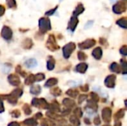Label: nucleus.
Masks as SVG:
<instances>
[{
    "label": "nucleus",
    "instance_id": "obj_49",
    "mask_svg": "<svg viewBox=\"0 0 127 126\" xmlns=\"http://www.w3.org/2000/svg\"><path fill=\"white\" fill-rule=\"evenodd\" d=\"M4 111V107L3 104V100L0 97V113H3Z\"/></svg>",
    "mask_w": 127,
    "mask_h": 126
},
{
    "label": "nucleus",
    "instance_id": "obj_10",
    "mask_svg": "<svg viewBox=\"0 0 127 126\" xmlns=\"http://www.w3.org/2000/svg\"><path fill=\"white\" fill-rule=\"evenodd\" d=\"M12 35H13V33H12V30H10V27H8L7 26H4L2 28V30H1V36L4 39H7V40L10 39L12 38Z\"/></svg>",
    "mask_w": 127,
    "mask_h": 126
},
{
    "label": "nucleus",
    "instance_id": "obj_5",
    "mask_svg": "<svg viewBox=\"0 0 127 126\" xmlns=\"http://www.w3.org/2000/svg\"><path fill=\"white\" fill-rule=\"evenodd\" d=\"M46 45H47L48 48L49 50H51V51H54V50H57L59 48V46L57 45V44L56 42L55 37L53 35L49 36V38H48V40L47 42Z\"/></svg>",
    "mask_w": 127,
    "mask_h": 126
},
{
    "label": "nucleus",
    "instance_id": "obj_46",
    "mask_svg": "<svg viewBox=\"0 0 127 126\" xmlns=\"http://www.w3.org/2000/svg\"><path fill=\"white\" fill-rule=\"evenodd\" d=\"M121 54H123L124 56H126L127 54V45H124V46H123L122 48H121Z\"/></svg>",
    "mask_w": 127,
    "mask_h": 126
},
{
    "label": "nucleus",
    "instance_id": "obj_43",
    "mask_svg": "<svg viewBox=\"0 0 127 126\" xmlns=\"http://www.w3.org/2000/svg\"><path fill=\"white\" fill-rule=\"evenodd\" d=\"M78 58H79L80 60L83 61V60H85V59L87 58V56H86V55L84 53H83V52H79V53H78Z\"/></svg>",
    "mask_w": 127,
    "mask_h": 126
},
{
    "label": "nucleus",
    "instance_id": "obj_48",
    "mask_svg": "<svg viewBox=\"0 0 127 126\" xmlns=\"http://www.w3.org/2000/svg\"><path fill=\"white\" fill-rule=\"evenodd\" d=\"M7 4L10 7H13L16 5L15 0H7Z\"/></svg>",
    "mask_w": 127,
    "mask_h": 126
},
{
    "label": "nucleus",
    "instance_id": "obj_17",
    "mask_svg": "<svg viewBox=\"0 0 127 126\" xmlns=\"http://www.w3.org/2000/svg\"><path fill=\"white\" fill-rule=\"evenodd\" d=\"M3 97H4L9 103H10V104H12V105H16V104L17 103V102H18V99L16 98L15 97L12 96L10 94L9 95H4V96H3Z\"/></svg>",
    "mask_w": 127,
    "mask_h": 126
},
{
    "label": "nucleus",
    "instance_id": "obj_40",
    "mask_svg": "<svg viewBox=\"0 0 127 126\" xmlns=\"http://www.w3.org/2000/svg\"><path fill=\"white\" fill-rule=\"evenodd\" d=\"M86 99H87V95H85V94L80 95V97L78 98V104L79 105H81Z\"/></svg>",
    "mask_w": 127,
    "mask_h": 126
},
{
    "label": "nucleus",
    "instance_id": "obj_31",
    "mask_svg": "<svg viewBox=\"0 0 127 126\" xmlns=\"http://www.w3.org/2000/svg\"><path fill=\"white\" fill-rule=\"evenodd\" d=\"M35 82H36V81H35V76H34V75L31 74V75H29V76L25 79V85H29L33 84V83Z\"/></svg>",
    "mask_w": 127,
    "mask_h": 126
},
{
    "label": "nucleus",
    "instance_id": "obj_32",
    "mask_svg": "<svg viewBox=\"0 0 127 126\" xmlns=\"http://www.w3.org/2000/svg\"><path fill=\"white\" fill-rule=\"evenodd\" d=\"M51 94L54 97H59V96H60L62 94V91L60 90V88L55 87V88H52L51 90Z\"/></svg>",
    "mask_w": 127,
    "mask_h": 126
},
{
    "label": "nucleus",
    "instance_id": "obj_23",
    "mask_svg": "<svg viewBox=\"0 0 127 126\" xmlns=\"http://www.w3.org/2000/svg\"><path fill=\"white\" fill-rule=\"evenodd\" d=\"M31 93L33 95H39L41 93V87L38 85H33L31 88Z\"/></svg>",
    "mask_w": 127,
    "mask_h": 126
},
{
    "label": "nucleus",
    "instance_id": "obj_3",
    "mask_svg": "<svg viewBox=\"0 0 127 126\" xmlns=\"http://www.w3.org/2000/svg\"><path fill=\"white\" fill-rule=\"evenodd\" d=\"M75 44L73 43V42H70L68 44H67L65 46H64L63 50V55H64V57L65 59H68L69 58V56H71V53L75 49Z\"/></svg>",
    "mask_w": 127,
    "mask_h": 126
},
{
    "label": "nucleus",
    "instance_id": "obj_29",
    "mask_svg": "<svg viewBox=\"0 0 127 126\" xmlns=\"http://www.w3.org/2000/svg\"><path fill=\"white\" fill-rule=\"evenodd\" d=\"M22 94H23V91H22V90L20 89V88H16V89L13 90V91L10 93V94H11L12 96L15 97L17 98V99H19V97H21L22 95Z\"/></svg>",
    "mask_w": 127,
    "mask_h": 126
},
{
    "label": "nucleus",
    "instance_id": "obj_25",
    "mask_svg": "<svg viewBox=\"0 0 127 126\" xmlns=\"http://www.w3.org/2000/svg\"><path fill=\"white\" fill-rule=\"evenodd\" d=\"M83 11H84L83 5L82 4H80L76 7V9L74 10V11L73 12V16H77L78 15H80V13H82Z\"/></svg>",
    "mask_w": 127,
    "mask_h": 126
},
{
    "label": "nucleus",
    "instance_id": "obj_21",
    "mask_svg": "<svg viewBox=\"0 0 127 126\" xmlns=\"http://www.w3.org/2000/svg\"><path fill=\"white\" fill-rule=\"evenodd\" d=\"M58 82V80L56 79V78H51L49 79L45 84V87L46 88H51V87H53L55 85H57Z\"/></svg>",
    "mask_w": 127,
    "mask_h": 126
},
{
    "label": "nucleus",
    "instance_id": "obj_27",
    "mask_svg": "<svg viewBox=\"0 0 127 126\" xmlns=\"http://www.w3.org/2000/svg\"><path fill=\"white\" fill-rule=\"evenodd\" d=\"M41 126H56V124L52 120L44 119L41 122Z\"/></svg>",
    "mask_w": 127,
    "mask_h": 126
},
{
    "label": "nucleus",
    "instance_id": "obj_11",
    "mask_svg": "<svg viewBox=\"0 0 127 126\" xmlns=\"http://www.w3.org/2000/svg\"><path fill=\"white\" fill-rule=\"evenodd\" d=\"M48 109L50 111H52V112H54V113H57V114L61 111L60 106V105L58 104V102L57 101H53L52 103L49 104V106H48Z\"/></svg>",
    "mask_w": 127,
    "mask_h": 126
},
{
    "label": "nucleus",
    "instance_id": "obj_28",
    "mask_svg": "<svg viewBox=\"0 0 127 126\" xmlns=\"http://www.w3.org/2000/svg\"><path fill=\"white\" fill-rule=\"evenodd\" d=\"M66 94L72 98H76L79 94V91L77 89H69L66 91Z\"/></svg>",
    "mask_w": 127,
    "mask_h": 126
},
{
    "label": "nucleus",
    "instance_id": "obj_55",
    "mask_svg": "<svg viewBox=\"0 0 127 126\" xmlns=\"http://www.w3.org/2000/svg\"><path fill=\"white\" fill-rule=\"evenodd\" d=\"M57 126H67L65 125V123H60Z\"/></svg>",
    "mask_w": 127,
    "mask_h": 126
},
{
    "label": "nucleus",
    "instance_id": "obj_15",
    "mask_svg": "<svg viewBox=\"0 0 127 126\" xmlns=\"http://www.w3.org/2000/svg\"><path fill=\"white\" fill-rule=\"evenodd\" d=\"M86 108H89L90 110L93 111L94 112H96L97 111V108H98V106H97V104L96 102L93 101L92 100H89L87 101V106Z\"/></svg>",
    "mask_w": 127,
    "mask_h": 126
},
{
    "label": "nucleus",
    "instance_id": "obj_51",
    "mask_svg": "<svg viewBox=\"0 0 127 126\" xmlns=\"http://www.w3.org/2000/svg\"><path fill=\"white\" fill-rule=\"evenodd\" d=\"M7 126H20V124L17 122H11L7 125Z\"/></svg>",
    "mask_w": 127,
    "mask_h": 126
},
{
    "label": "nucleus",
    "instance_id": "obj_45",
    "mask_svg": "<svg viewBox=\"0 0 127 126\" xmlns=\"http://www.w3.org/2000/svg\"><path fill=\"white\" fill-rule=\"evenodd\" d=\"M16 72H18V73H19L22 76H23V77H25V74H25V71H23L22 70V68H20V66H18V67L16 68Z\"/></svg>",
    "mask_w": 127,
    "mask_h": 126
},
{
    "label": "nucleus",
    "instance_id": "obj_13",
    "mask_svg": "<svg viewBox=\"0 0 127 126\" xmlns=\"http://www.w3.org/2000/svg\"><path fill=\"white\" fill-rule=\"evenodd\" d=\"M63 104L65 108H70V109L76 106V102H74V100L71 99H68V98H65L63 101Z\"/></svg>",
    "mask_w": 127,
    "mask_h": 126
},
{
    "label": "nucleus",
    "instance_id": "obj_50",
    "mask_svg": "<svg viewBox=\"0 0 127 126\" xmlns=\"http://www.w3.org/2000/svg\"><path fill=\"white\" fill-rule=\"evenodd\" d=\"M42 117H43V115H42V114L41 112H38V113H36V114L34 115V118H35V119H38V120L41 119Z\"/></svg>",
    "mask_w": 127,
    "mask_h": 126
},
{
    "label": "nucleus",
    "instance_id": "obj_47",
    "mask_svg": "<svg viewBox=\"0 0 127 126\" xmlns=\"http://www.w3.org/2000/svg\"><path fill=\"white\" fill-rule=\"evenodd\" d=\"M80 90L82 91H83V92H87L89 90V87L88 85H84L80 87Z\"/></svg>",
    "mask_w": 127,
    "mask_h": 126
},
{
    "label": "nucleus",
    "instance_id": "obj_34",
    "mask_svg": "<svg viewBox=\"0 0 127 126\" xmlns=\"http://www.w3.org/2000/svg\"><path fill=\"white\" fill-rule=\"evenodd\" d=\"M73 112H74V115L76 116V117H78V118H81V117H83V111H82L81 108H80V107L76 108L74 110Z\"/></svg>",
    "mask_w": 127,
    "mask_h": 126
},
{
    "label": "nucleus",
    "instance_id": "obj_18",
    "mask_svg": "<svg viewBox=\"0 0 127 126\" xmlns=\"http://www.w3.org/2000/svg\"><path fill=\"white\" fill-rule=\"evenodd\" d=\"M23 124L28 126H36L38 125V123L35 118H28L25 120H24Z\"/></svg>",
    "mask_w": 127,
    "mask_h": 126
},
{
    "label": "nucleus",
    "instance_id": "obj_4",
    "mask_svg": "<svg viewBox=\"0 0 127 126\" xmlns=\"http://www.w3.org/2000/svg\"><path fill=\"white\" fill-rule=\"evenodd\" d=\"M101 115L103 120L106 123H109L112 120V109L109 107L104 108L102 110Z\"/></svg>",
    "mask_w": 127,
    "mask_h": 126
},
{
    "label": "nucleus",
    "instance_id": "obj_54",
    "mask_svg": "<svg viewBox=\"0 0 127 126\" xmlns=\"http://www.w3.org/2000/svg\"><path fill=\"white\" fill-rule=\"evenodd\" d=\"M84 123H85V124L89 125H89H91V123H91V120H90L89 118H86H86H84Z\"/></svg>",
    "mask_w": 127,
    "mask_h": 126
},
{
    "label": "nucleus",
    "instance_id": "obj_19",
    "mask_svg": "<svg viewBox=\"0 0 127 126\" xmlns=\"http://www.w3.org/2000/svg\"><path fill=\"white\" fill-rule=\"evenodd\" d=\"M88 68V65L86 63H80L76 67V71L79 73L84 74Z\"/></svg>",
    "mask_w": 127,
    "mask_h": 126
},
{
    "label": "nucleus",
    "instance_id": "obj_22",
    "mask_svg": "<svg viewBox=\"0 0 127 126\" xmlns=\"http://www.w3.org/2000/svg\"><path fill=\"white\" fill-rule=\"evenodd\" d=\"M69 121H70V123L72 124V126H80V121L79 118H78V117H76V116H74V115H72V116H71V117H70V118H69Z\"/></svg>",
    "mask_w": 127,
    "mask_h": 126
},
{
    "label": "nucleus",
    "instance_id": "obj_1",
    "mask_svg": "<svg viewBox=\"0 0 127 126\" xmlns=\"http://www.w3.org/2000/svg\"><path fill=\"white\" fill-rule=\"evenodd\" d=\"M31 105L33 107L42 109H48L49 106V103L44 98H33L31 101Z\"/></svg>",
    "mask_w": 127,
    "mask_h": 126
},
{
    "label": "nucleus",
    "instance_id": "obj_36",
    "mask_svg": "<svg viewBox=\"0 0 127 126\" xmlns=\"http://www.w3.org/2000/svg\"><path fill=\"white\" fill-rule=\"evenodd\" d=\"M23 47L26 49H29L32 45H33V43H32V41L30 39H25L24 42H23Z\"/></svg>",
    "mask_w": 127,
    "mask_h": 126
},
{
    "label": "nucleus",
    "instance_id": "obj_35",
    "mask_svg": "<svg viewBox=\"0 0 127 126\" xmlns=\"http://www.w3.org/2000/svg\"><path fill=\"white\" fill-rule=\"evenodd\" d=\"M117 24L119 26H121V27H122L124 28H127V18L124 17V18H122V19H119L118 21H117Z\"/></svg>",
    "mask_w": 127,
    "mask_h": 126
},
{
    "label": "nucleus",
    "instance_id": "obj_30",
    "mask_svg": "<svg viewBox=\"0 0 127 126\" xmlns=\"http://www.w3.org/2000/svg\"><path fill=\"white\" fill-rule=\"evenodd\" d=\"M25 65H26L28 68H34V67L36 65L37 62H36V61L35 59H28V60L25 62Z\"/></svg>",
    "mask_w": 127,
    "mask_h": 126
},
{
    "label": "nucleus",
    "instance_id": "obj_33",
    "mask_svg": "<svg viewBox=\"0 0 127 126\" xmlns=\"http://www.w3.org/2000/svg\"><path fill=\"white\" fill-rule=\"evenodd\" d=\"M22 110H23L25 114V115H28H28H31V113H32V110H31V107L29 106V105H28V104H25V105H23Z\"/></svg>",
    "mask_w": 127,
    "mask_h": 126
},
{
    "label": "nucleus",
    "instance_id": "obj_39",
    "mask_svg": "<svg viewBox=\"0 0 127 126\" xmlns=\"http://www.w3.org/2000/svg\"><path fill=\"white\" fill-rule=\"evenodd\" d=\"M90 96H91V100H92L93 101H95L96 102H97L99 101V97H98V95L96 93L92 92L90 94Z\"/></svg>",
    "mask_w": 127,
    "mask_h": 126
},
{
    "label": "nucleus",
    "instance_id": "obj_26",
    "mask_svg": "<svg viewBox=\"0 0 127 126\" xmlns=\"http://www.w3.org/2000/svg\"><path fill=\"white\" fill-rule=\"evenodd\" d=\"M110 70L112 71L118 73V74H119V73H121L122 71H121V67L117 63H112L111 65V66H110Z\"/></svg>",
    "mask_w": 127,
    "mask_h": 126
},
{
    "label": "nucleus",
    "instance_id": "obj_12",
    "mask_svg": "<svg viewBox=\"0 0 127 126\" xmlns=\"http://www.w3.org/2000/svg\"><path fill=\"white\" fill-rule=\"evenodd\" d=\"M78 22H79V21H78L77 16H73L71 17V19L69 23H68V28L71 31H74V30H75V28H76V27H77V25Z\"/></svg>",
    "mask_w": 127,
    "mask_h": 126
},
{
    "label": "nucleus",
    "instance_id": "obj_57",
    "mask_svg": "<svg viewBox=\"0 0 127 126\" xmlns=\"http://www.w3.org/2000/svg\"><path fill=\"white\" fill-rule=\"evenodd\" d=\"M68 126H71V125H68Z\"/></svg>",
    "mask_w": 127,
    "mask_h": 126
},
{
    "label": "nucleus",
    "instance_id": "obj_16",
    "mask_svg": "<svg viewBox=\"0 0 127 126\" xmlns=\"http://www.w3.org/2000/svg\"><path fill=\"white\" fill-rule=\"evenodd\" d=\"M124 116H125V109H120L115 114L114 120H115V122L116 121H119L120 120H121L122 118H124Z\"/></svg>",
    "mask_w": 127,
    "mask_h": 126
},
{
    "label": "nucleus",
    "instance_id": "obj_8",
    "mask_svg": "<svg viewBox=\"0 0 127 126\" xmlns=\"http://www.w3.org/2000/svg\"><path fill=\"white\" fill-rule=\"evenodd\" d=\"M96 42L95 39H87L80 44H79V48L80 49H89L95 45Z\"/></svg>",
    "mask_w": 127,
    "mask_h": 126
},
{
    "label": "nucleus",
    "instance_id": "obj_14",
    "mask_svg": "<svg viewBox=\"0 0 127 126\" xmlns=\"http://www.w3.org/2000/svg\"><path fill=\"white\" fill-rule=\"evenodd\" d=\"M45 115L50 119V120H56V121H59L61 118H62V116H60L58 115L57 113H54V112H52V111H47Z\"/></svg>",
    "mask_w": 127,
    "mask_h": 126
},
{
    "label": "nucleus",
    "instance_id": "obj_52",
    "mask_svg": "<svg viewBox=\"0 0 127 126\" xmlns=\"http://www.w3.org/2000/svg\"><path fill=\"white\" fill-rule=\"evenodd\" d=\"M4 11H5V9H4V7L3 6L0 5V16H2V15L4 14Z\"/></svg>",
    "mask_w": 127,
    "mask_h": 126
},
{
    "label": "nucleus",
    "instance_id": "obj_41",
    "mask_svg": "<svg viewBox=\"0 0 127 126\" xmlns=\"http://www.w3.org/2000/svg\"><path fill=\"white\" fill-rule=\"evenodd\" d=\"M121 71H123L124 74H127V62L124 61V59H122V63H121Z\"/></svg>",
    "mask_w": 127,
    "mask_h": 126
},
{
    "label": "nucleus",
    "instance_id": "obj_20",
    "mask_svg": "<svg viewBox=\"0 0 127 126\" xmlns=\"http://www.w3.org/2000/svg\"><path fill=\"white\" fill-rule=\"evenodd\" d=\"M92 55L96 59H100L102 57V49L100 48H95L92 52Z\"/></svg>",
    "mask_w": 127,
    "mask_h": 126
},
{
    "label": "nucleus",
    "instance_id": "obj_44",
    "mask_svg": "<svg viewBox=\"0 0 127 126\" xmlns=\"http://www.w3.org/2000/svg\"><path fill=\"white\" fill-rule=\"evenodd\" d=\"M93 123H94V124H95V126H99V125H100L101 120H100V117H98V116L95 117V119H94V120H93Z\"/></svg>",
    "mask_w": 127,
    "mask_h": 126
},
{
    "label": "nucleus",
    "instance_id": "obj_2",
    "mask_svg": "<svg viewBox=\"0 0 127 126\" xmlns=\"http://www.w3.org/2000/svg\"><path fill=\"white\" fill-rule=\"evenodd\" d=\"M39 30L42 33H45L46 31L51 30V22L47 18H42L39 22Z\"/></svg>",
    "mask_w": 127,
    "mask_h": 126
},
{
    "label": "nucleus",
    "instance_id": "obj_38",
    "mask_svg": "<svg viewBox=\"0 0 127 126\" xmlns=\"http://www.w3.org/2000/svg\"><path fill=\"white\" fill-rule=\"evenodd\" d=\"M34 76H35L36 82H40L45 79V75L43 74H37L34 75Z\"/></svg>",
    "mask_w": 127,
    "mask_h": 126
},
{
    "label": "nucleus",
    "instance_id": "obj_9",
    "mask_svg": "<svg viewBox=\"0 0 127 126\" xmlns=\"http://www.w3.org/2000/svg\"><path fill=\"white\" fill-rule=\"evenodd\" d=\"M7 80H8L9 83L10 85H13V86H18L21 83L19 77L17 75H16V74H10V75H9L8 77H7Z\"/></svg>",
    "mask_w": 127,
    "mask_h": 126
},
{
    "label": "nucleus",
    "instance_id": "obj_7",
    "mask_svg": "<svg viewBox=\"0 0 127 126\" xmlns=\"http://www.w3.org/2000/svg\"><path fill=\"white\" fill-rule=\"evenodd\" d=\"M115 80H116V76L115 75L113 74L109 75L105 79V85L107 88H113L115 86Z\"/></svg>",
    "mask_w": 127,
    "mask_h": 126
},
{
    "label": "nucleus",
    "instance_id": "obj_6",
    "mask_svg": "<svg viewBox=\"0 0 127 126\" xmlns=\"http://www.w3.org/2000/svg\"><path fill=\"white\" fill-rule=\"evenodd\" d=\"M126 9H127V6H126V4L123 1H119L116 4L114 5L113 7V11L115 13H122L123 12L126 11Z\"/></svg>",
    "mask_w": 127,
    "mask_h": 126
},
{
    "label": "nucleus",
    "instance_id": "obj_53",
    "mask_svg": "<svg viewBox=\"0 0 127 126\" xmlns=\"http://www.w3.org/2000/svg\"><path fill=\"white\" fill-rule=\"evenodd\" d=\"M57 10V7L56 8H54V9H53V10H49V11H48L45 14L47 15V16H49V15H52V14H54V12L55 11Z\"/></svg>",
    "mask_w": 127,
    "mask_h": 126
},
{
    "label": "nucleus",
    "instance_id": "obj_42",
    "mask_svg": "<svg viewBox=\"0 0 127 126\" xmlns=\"http://www.w3.org/2000/svg\"><path fill=\"white\" fill-rule=\"evenodd\" d=\"M71 109H70V108H66V109H64L63 111H62L61 116H63V117H65V116H68V115H69V114H70V113H71Z\"/></svg>",
    "mask_w": 127,
    "mask_h": 126
},
{
    "label": "nucleus",
    "instance_id": "obj_56",
    "mask_svg": "<svg viewBox=\"0 0 127 126\" xmlns=\"http://www.w3.org/2000/svg\"><path fill=\"white\" fill-rule=\"evenodd\" d=\"M111 126L110 125H109V124H106V125H104V126Z\"/></svg>",
    "mask_w": 127,
    "mask_h": 126
},
{
    "label": "nucleus",
    "instance_id": "obj_37",
    "mask_svg": "<svg viewBox=\"0 0 127 126\" xmlns=\"http://www.w3.org/2000/svg\"><path fill=\"white\" fill-rule=\"evenodd\" d=\"M10 115L12 117H14V118H19L21 115V112L18 109H16V110H13L10 112Z\"/></svg>",
    "mask_w": 127,
    "mask_h": 126
},
{
    "label": "nucleus",
    "instance_id": "obj_24",
    "mask_svg": "<svg viewBox=\"0 0 127 126\" xmlns=\"http://www.w3.org/2000/svg\"><path fill=\"white\" fill-rule=\"evenodd\" d=\"M54 65H55V61L54 59L52 56H49L48 57V60L47 62V68L48 70L51 71L54 68Z\"/></svg>",
    "mask_w": 127,
    "mask_h": 126
}]
</instances>
